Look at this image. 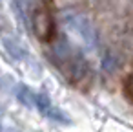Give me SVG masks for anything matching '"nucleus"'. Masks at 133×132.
Here are the masks:
<instances>
[{"instance_id": "1", "label": "nucleus", "mask_w": 133, "mask_h": 132, "mask_svg": "<svg viewBox=\"0 0 133 132\" xmlns=\"http://www.w3.org/2000/svg\"><path fill=\"white\" fill-rule=\"evenodd\" d=\"M64 22H66V26L75 35H78L82 39V42L88 48H93L95 46V30H93L91 22L86 17H82L78 13H66L64 15Z\"/></svg>"}, {"instance_id": "2", "label": "nucleus", "mask_w": 133, "mask_h": 132, "mask_svg": "<svg viewBox=\"0 0 133 132\" xmlns=\"http://www.w3.org/2000/svg\"><path fill=\"white\" fill-rule=\"evenodd\" d=\"M33 30L40 41H49L53 35V19L46 8H40L33 13Z\"/></svg>"}, {"instance_id": "3", "label": "nucleus", "mask_w": 133, "mask_h": 132, "mask_svg": "<svg viewBox=\"0 0 133 132\" xmlns=\"http://www.w3.org/2000/svg\"><path fill=\"white\" fill-rule=\"evenodd\" d=\"M4 48H6V51H8L13 59H17V61L28 57L26 46H24L18 39H15V37H6V39H4Z\"/></svg>"}, {"instance_id": "4", "label": "nucleus", "mask_w": 133, "mask_h": 132, "mask_svg": "<svg viewBox=\"0 0 133 132\" xmlns=\"http://www.w3.org/2000/svg\"><path fill=\"white\" fill-rule=\"evenodd\" d=\"M17 97L22 105L26 106H35V94L26 86V84H18L17 86Z\"/></svg>"}, {"instance_id": "5", "label": "nucleus", "mask_w": 133, "mask_h": 132, "mask_svg": "<svg viewBox=\"0 0 133 132\" xmlns=\"http://www.w3.org/2000/svg\"><path fill=\"white\" fill-rule=\"evenodd\" d=\"M102 66H104V70L113 72V70H115V66H117V57H113V55H106V57H104V61H102Z\"/></svg>"}, {"instance_id": "6", "label": "nucleus", "mask_w": 133, "mask_h": 132, "mask_svg": "<svg viewBox=\"0 0 133 132\" xmlns=\"http://www.w3.org/2000/svg\"><path fill=\"white\" fill-rule=\"evenodd\" d=\"M8 132H17V130H13V128H9V130H8Z\"/></svg>"}, {"instance_id": "7", "label": "nucleus", "mask_w": 133, "mask_h": 132, "mask_svg": "<svg viewBox=\"0 0 133 132\" xmlns=\"http://www.w3.org/2000/svg\"><path fill=\"white\" fill-rule=\"evenodd\" d=\"M0 130H2V127H0Z\"/></svg>"}]
</instances>
